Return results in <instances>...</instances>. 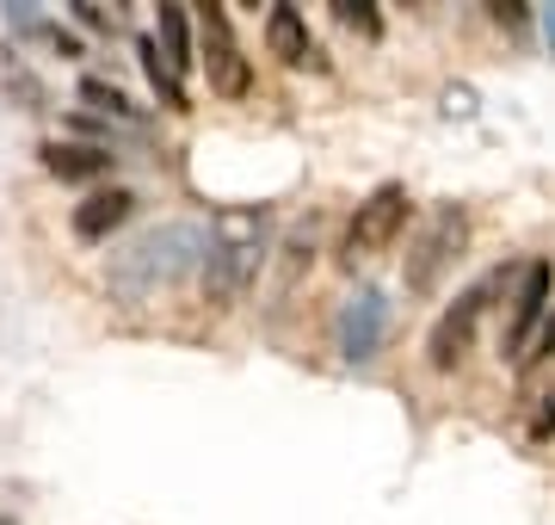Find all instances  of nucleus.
Returning a JSON list of instances; mask_svg holds the SVG:
<instances>
[{
    "label": "nucleus",
    "mask_w": 555,
    "mask_h": 525,
    "mask_svg": "<svg viewBox=\"0 0 555 525\" xmlns=\"http://www.w3.org/2000/svg\"><path fill=\"white\" fill-rule=\"evenodd\" d=\"M198 25H204V68H210V87H217L222 100H247V93H254V68L241 56L235 31H229V13L210 0L198 13Z\"/></svg>",
    "instance_id": "obj_7"
},
{
    "label": "nucleus",
    "mask_w": 555,
    "mask_h": 525,
    "mask_svg": "<svg viewBox=\"0 0 555 525\" xmlns=\"http://www.w3.org/2000/svg\"><path fill=\"white\" fill-rule=\"evenodd\" d=\"M266 43H272V56L291 62V68H327V56H321V43L309 38V20H302L297 7H272Z\"/></svg>",
    "instance_id": "obj_9"
},
{
    "label": "nucleus",
    "mask_w": 555,
    "mask_h": 525,
    "mask_svg": "<svg viewBox=\"0 0 555 525\" xmlns=\"http://www.w3.org/2000/svg\"><path fill=\"white\" fill-rule=\"evenodd\" d=\"M315 266V217L309 222H297L291 235H284V247H278V272H272V297L284 304L291 291L302 284V272Z\"/></svg>",
    "instance_id": "obj_12"
},
{
    "label": "nucleus",
    "mask_w": 555,
    "mask_h": 525,
    "mask_svg": "<svg viewBox=\"0 0 555 525\" xmlns=\"http://www.w3.org/2000/svg\"><path fill=\"white\" fill-rule=\"evenodd\" d=\"M160 62L173 68L179 81H185V68H192V31H185V13L179 7H160V38H155Z\"/></svg>",
    "instance_id": "obj_13"
},
{
    "label": "nucleus",
    "mask_w": 555,
    "mask_h": 525,
    "mask_svg": "<svg viewBox=\"0 0 555 525\" xmlns=\"http://www.w3.org/2000/svg\"><path fill=\"white\" fill-rule=\"evenodd\" d=\"M38 155H43V167H50L56 180H105L112 162H118L105 142H43Z\"/></svg>",
    "instance_id": "obj_10"
},
{
    "label": "nucleus",
    "mask_w": 555,
    "mask_h": 525,
    "mask_svg": "<svg viewBox=\"0 0 555 525\" xmlns=\"http://www.w3.org/2000/svg\"><path fill=\"white\" fill-rule=\"evenodd\" d=\"M266 235H272V210H222L204 247V297L210 309H229L254 284L259 260H266Z\"/></svg>",
    "instance_id": "obj_1"
},
{
    "label": "nucleus",
    "mask_w": 555,
    "mask_h": 525,
    "mask_svg": "<svg viewBox=\"0 0 555 525\" xmlns=\"http://www.w3.org/2000/svg\"><path fill=\"white\" fill-rule=\"evenodd\" d=\"M334 20L352 25V31H364V38H377L383 31V13L371 7V0H334Z\"/></svg>",
    "instance_id": "obj_16"
},
{
    "label": "nucleus",
    "mask_w": 555,
    "mask_h": 525,
    "mask_svg": "<svg viewBox=\"0 0 555 525\" xmlns=\"http://www.w3.org/2000/svg\"><path fill=\"white\" fill-rule=\"evenodd\" d=\"M555 439V389L543 396V408L531 414V445H550Z\"/></svg>",
    "instance_id": "obj_18"
},
{
    "label": "nucleus",
    "mask_w": 555,
    "mask_h": 525,
    "mask_svg": "<svg viewBox=\"0 0 555 525\" xmlns=\"http://www.w3.org/2000/svg\"><path fill=\"white\" fill-rule=\"evenodd\" d=\"M408 210H414V199H408V185H377L371 199L358 204V217H352V229H346V266H358V260H377L383 247L396 242L401 229H408Z\"/></svg>",
    "instance_id": "obj_5"
},
{
    "label": "nucleus",
    "mask_w": 555,
    "mask_h": 525,
    "mask_svg": "<svg viewBox=\"0 0 555 525\" xmlns=\"http://www.w3.org/2000/svg\"><path fill=\"white\" fill-rule=\"evenodd\" d=\"M383 334H389V304H383V291H358V297H346V309H339V353L352 364L377 359Z\"/></svg>",
    "instance_id": "obj_8"
},
{
    "label": "nucleus",
    "mask_w": 555,
    "mask_h": 525,
    "mask_svg": "<svg viewBox=\"0 0 555 525\" xmlns=\"http://www.w3.org/2000/svg\"><path fill=\"white\" fill-rule=\"evenodd\" d=\"M463 242H469V210H463V204H433L426 222H420L414 247H408V266H401L408 291H414V297H433L438 279L456 266Z\"/></svg>",
    "instance_id": "obj_3"
},
{
    "label": "nucleus",
    "mask_w": 555,
    "mask_h": 525,
    "mask_svg": "<svg viewBox=\"0 0 555 525\" xmlns=\"http://www.w3.org/2000/svg\"><path fill=\"white\" fill-rule=\"evenodd\" d=\"M543 31H550V50H555V7L543 13Z\"/></svg>",
    "instance_id": "obj_20"
},
{
    "label": "nucleus",
    "mask_w": 555,
    "mask_h": 525,
    "mask_svg": "<svg viewBox=\"0 0 555 525\" xmlns=\"http://www.w3.org/2000/svg\"><path fill=\"white\" fill-rule=\"evenodd\" d=\"M130 210H137V192L105 185V192H93L87 204H75V235H80V242H105L112 229H124V222H130Z\"/></svg>",
    "instance_id": "obj_11"
},
{
    "label": "nucleus",
    "mask_w": 555,
    "mask_h": 525,
    "mask_svg": "<svg viewBox=\"0 0 555 525\" xmlns=\"http://www.w3.org/2000/svg\"><path fill=\"white\" fill-rule=\"evenodd\" d=\"M550 359H555V309H550V316H543V328H537L531 353H525V359H518V364L531 371V364H550Z\"/></svg>",
    "instance_id": "obj_17"
},
{
    "label": "nucleus",
    "mask_w": 555,
    "mask_h": 525,
    "mask_svg": "<svg viewBox=\"0 0 555 525\" xmlns=\"http://www.w3.org/2000/svg\"><path fill=\"white\" fill-rule=\"evenodd\" d=\"M550 291H555L550 260L518 266L513 297H506L513 309H506V328H500V353H518V359H525V346L537 341V328H543V316H550Z\"/></svg>",
    "instance_id": "obj_6"
},
{
    "label": "nucleus",
    "mask_w": 555,
    "mask_h": 525,
    "mask_svg": "<svg viewBox=\"0 0 555 525\" xmlns=\"http://www.w3.org/2000/svg\"><path fill=\"white\" fill-rule=\"evenodd\" d=\"M80 100L100 105V112H112V118H124V124H142V112L130 105V93L112 87V81H100V75H87V81H80Z\"/></svg>",
    "instance_id": "obj_15"
},
{
    "label": "nucleus",
    "mask_w": 555,
    "mask_h": 525,
    "mask_svg": "<svg viewBox=\"0 0 555 525\" xmlns=\"http://www.w3.org/2000/svg\"><path fill=\"white\" fill-rule=\"evenodd\" d=\"M75 20L93 25V31H112V13H105V7H93V0H75Z\"/></svg>",
    "instance_id": "obj_19"
},
{
    "label": "nucleus",
    "mask_w": 555,
    "mask_h": 525,
    "mask_svg": "<svg viewBox=\"0 0 555 525\" xmlns=\"http://www.w3.org/2000/svg\"><path fill=\"white\" fill-rule=\"evenodd\" d=\"M204 247L210 235L192 229V222H173V229H155V235H142L137 247H124L118 266H112V284L142 297V291H155V284H173L185 279L192 266H204Z\"/></svg>",
    "instance_id": "obj_2"
},
{
    "label": "nucleus",
    "mask_w": 555,
    "mask_h": 525,
    "mask_svg": "<svg viewBox=\"0 0 555 525\" xmlns=\"http://www.w3.org/2000/svg\"><path fill=\"white\" fill-rule=\"evenodd\" d=\"M137 50H142V68H149V87H155V93H160V105H167V112H192V93H185V81H179L173 68L160 62L155 38H142Z\"/></svg>",
    "instance_id": "obj_14"
},
{
    "label": "nucleus",
    "mask_w": 555,
    "mask_h": 525,
    "mask_svg": "<svg viewBox=\"0 0 555 525\" xmlns=\"http://www.w3.org/2000/svg\"><path fill=\"white\" fill-rule=\"evenodd\" d=\"M506 266H494L488 279H476L463 297H456L444 316L433 322V334H426V359H433V371H456L463 364V353H469V341H476V328H481V316H488V304H494L500 291H506Z\"/></svg>",
    "instance_id": "obj_4"
}]
</instances>
